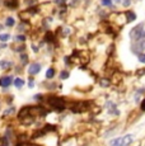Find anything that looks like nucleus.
I'll return each mask as SVG.
<instances>
[{
	"label": "nucleus",
	"instance_id": "nucleus-1",
	"mask_svg": "<svg viewBox=\"0 0 145 146\" xmlns=\"http://www.w3.org/2000/svg\"><path fill=\"white\" fill-rule=\"evenodd\" d=\"M130 37L132 38L134 41H140L145 38V31L143 28V24H140L139 27H135L130 33Z\"/></svg>",
	"mask_w": 145,
	"mask_h": 146
},
{
	"label": "nucleus",
	"instance_id": "nucleus-2",
	"mask_svg": "<svg viewBox=\"0 0 145 146\" xmlns=\"http://www.w3.org/2000/svg\"><path fill=\"white\" fill-rule=\"evenodd\" d=\"M49 104L54 109H57V111H63L64 108H65V102H64V99H61V98H57V97H51L49 98Z\"/></svg>",
	"mask_w": 145,
	"mask_h": 146
},
{
	"label": "nucleus",
	"instance_id": "nucleus-3",
	"mask_svg": "<svg viewBox=\"0 0 145 146\" xmlns=\"http://www.w3.org/2000/svg\"><path fill=\"white\" fill-rule=\"evenodd\" d=\"M12 76H4V78H0V86L3 88H8V86L12 84Z\"/></svg>",
	"mask_w": 145,
	"mask_h": 146
},
{
	"label": "nucleus",
	"instance_id": "nucleus-4",
	"mask_svg": "<svg viewBox=\"0 0 145 146\" xmlns=\"http://www.w3.org/2000/svg\"><path fill=\"white\" fill-rule=\"evenodd\" d=\"M40 70H41V65L40 64H32V65L29 66V69H28V72L31 75H36V74H38L40 72Z\"/></svg>",
	"mask_w": 145,
	"mask_h": 146
},
{
	"label": "nucleus",
	"instance_id": "nucleus-5",
	"mask_svg": "<svg viewBox=\"0 0 145 146\" xmlns=\"http://www.w3.org/2000/svg\"><path fill=\"white\" fill-rule=\"evenodd\" d=\"M136 48H138V51H139V52H143V51H145V38H144V40L138 41V44H136Z\"/></svg>",
	"mask_w": 145,
	"mask_h": 146
},
{
	"label": "nucleus",
	"instance_id": "nucleus-6",
	"mask_svg": "<svg viewBox=\"0 0 145 146\" xmlns=\"http://www.w3.org/2000/svg\"><path fill=\"white\" fill-rule=\"evenodd\" d=\"M10 66H12V62H10V61H0V69L8 70Z\"/></svg>",
	"mask_w": 145,
	"mask_h": 146
},
{
	"label": "nucleus",
	"instance_id": "nucleus-7",
	"mask_svg": "<svg viewBox=\"0 0 145 146\" xmlns=\"http://www.w3.org/2000/svg\"><path fill=\"white\" fill-rule=\"evenodd\" d=\"M131 139H132V136H131V135H127L126 137H124V139H122V145H124V146H127L131 141H132Z\"/></svg>",
	"mask_w": 145,
	"mask_h": 146
},
{
	"label": "nucleus",
	"instance_id": "nucleus-8",
	"mask_svg": "<svg viewBox=\"0 0 145 146\" xmlns=\"http://www.w3.org/2000/svg\"><path fill=\"white\" fill-rule=\"evenodd\" d=\"M111 146H124V145H122V139H121V137H118V139L111 141Z\"/></svg>",
	"mask_w": 145,
	"mask_h": 146
},
{
	"label": "nucleus",
	"instance_id": "nucleus-9",
	"mask_svg": "<svg viewBox=\"0 0 145 146\" xmlns=\"http://www.w3.org/2000/svg\"><path fill=\"white\" fill-rule=\"evenodd\" d=\"M23 84H24V80L21 79V78H17V79L14 80V85L17 86V88H22Z\"/></svg>",
	"mask_w": 145,
	"mask_h": 146
},
{
	"label": "nucleus",
	"instance_id": "nucleus-10",
	"mask_svg": "<svg viewBox=\"0 0 145 146\" xmlns=\"http://www.w3.org/2000/svg\"><path fill=\"white\" fill-rule=\"evenodd\" d=\"M54 75H55V70L54 69H49L46 71V78H47V79H51V78H54Z\"/></svg>",
	"mask_w": 145,
	"mask_h": 146
},
{
	"label": "nucleus",
	"instance_id": "nucleus-11",
	"mask_svg": "<svg viewBox=\"0 0 145 146\" xmlns=\"http://www.w3.org/2000/svg\"><path fill=\"white\" fill-rule=\"evenodd\" d=\"M126 17L129 18V19H127V22H132L134 19H135V14H134L132 12H127L126 13Z\"/></svg>",
	"mask_w": 145,
	"mask_h": 146
},
{
	"label": "nucleus",
	"instance_id": "nucleus-12",
	"mask_svg": "<svg viewBox=\"0 0 145 146\" xmlns=\"http://www.w3.org/2000/svg\"><path fill=\"white\" fill-rule=\"evenodd\" d=\"M9 145V141H8L7 137H1L0 139V146H8Z\"/></svg>",
	"mask_w": 145,
	"mask_h": 146
},
{
	"label": "nucleus",
	"instance_id": "nucleus-13",
	"mask_svg": "<svg viewBox=\"0 0 145 146\" xmlns=\"http://www.w3.org/2000/svg\"><path fill=\"white\" fill-rule=\"evenodd\" d=\"M10 38L9 35H0V42H7Z\"/></svg>",
	"mask_w": 145,
	"mask_h": 146
},
{
	"label": "nucleus",
	"instance_id": "nucleus-14",
	"mask_svg": "<svg viewBox=\"0 0 145 146\" xmlns=\"http://www.w3.org/2000/svg\"><path fill=\"white\" fill-rule=\"evenodd\" d=\"M5 24H7L8 27L14 26V19H13V18H8V19H7V22H5Z\"/></svg>",
	"mask_w": 145,
	"mask_h": 146
},
{
	"label": "nucleus",
	"instance_id": "nucleus-15",
	"mask_svg": "<svg viewBox=\"0 0 145 146\" xmlns=\"http://www.w3.org/2000/svg\"><path fill=\"white\" fill-rule=\"evenodd\" d=\"M17 146H40V145H36V144H29V142H19Z\"/></svg>",
	"mask_w": 145,
	"mask_h": 146
},
{
	"label": "nucleus",
	"instance_id": "nucleus-16",
	"mask_svg": "<svg viewBox=\"0 0 145 146\" xmlns=\"http://www.w3.org/2000/svg\"><path fill=\"white\" fill-rule=\"evenodd\" d=\"M139 61H140V62H143V64H145V53L139 55Z\"/></svg>",
	"mask_w": 145,
	"mask_h": 146
},
{
	"label": "nucleus",
	"instance_id": "nucleus-17",
	"mask_svg": "<svg viewBox=\"0 0 145 146\" xmlns=\"http://www.w3.org/2000/svg\"><path fill=\"white\" fill-rule=\"evenodd\" d=\"M69 76V74H68V72H66V71H63V72H61V75H60V78H61V79H66V78H68Z\"/></svg>",
	"mask_w": 145,
	"mask_h": 146
},
{
	"label": "nucleus",
	"instance_id": "nucleus-18",
	"mask_svg": "<svg viewBox=\"0 0 145 146\" xmlns=\"http://www.w3.org/2000/svg\"><path fill=\"white\" fill-rule=\"evenodd\" d=\"M103 5H111V0H102Z\"/></svg>",
	"mask_w": 145,
	"mask_h": 146
},
{
	"label": "nucleus",
	"instance_id": "nucleus-19",
	"mask_svg": "<svg viewBox=\"0 0 145 146\" xmlns=\"http://www.w3.org/2000/svg\"><path fill=\"white\" fill-rule=\"evenodd\" d=\"M17 40H18V41H26V37H24V36H18V37H17Z\"/></svg>",
	"mask_w": 145,
	"mask_h": 146
},
{
	"label": "nucleus",
	"instance_id": "nucleus-20",
	"mask_svg": "<svg viewBox=\"0 0 145 146\" xmlns=\"http://www.w3.org/2000/svg\"><path fill=\"white\" fill-rule=\"evenodd\" d=\"M47 41H49V42L52 41V35H51V33H47Z\"/></svg>",
	"mask_w": 145,
	"mask_h": 146
},
{
	"label": "nucleus",
	"instance_id": "nucleus-21",
	"mask_svg": "<svg viewBox=\"0 0 145 146\" xmlns=\"http://www.w3.org/2000/svg\"><path fill=\"white\" fill-rule=\"evenodd\" d=\"M140 108H141V111H145V99L143 100V103H141V107H140Z\"/></svg>",
	"mask_w": 145,
	"mask_h": 146
},
{
	"label": "nucleus",
	"instance_id": "nucleus-22",
	"mask_svg": "<svg viewBox=\"0 0 145 146\" xmlns=\"http://www.w3.org/2000/svg\"><path fill=\"white\" fill-rule=\"evenodd\" d=\"M22 60H23V62H27V56L23 55V56H22Z\"/></svg>",
	"mask_w": 145,
	"mask_h": 146
},
{
	"label": "nucleus",
	"instance_id": "nucleus-23",
	"mask_svg": "<svg viewBox=\"0 0 145 146\" xmlns=\"http://www.w3.org/2000/svg\"><path fill=\"white\" fill-rule=\"evenodd\" d=\"M0 31H1V26H0Z\"/></svg>",
	"mask_w": 145,
	"mask_h": 146
}]
</instances>
